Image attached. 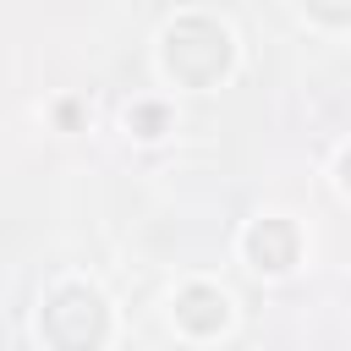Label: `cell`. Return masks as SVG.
Masks as SVG:
<instances>
[{
    "instance_id": "277c9868",
    "label": "cell",
    "mask_w": 351,
    "mask_h": 351,
    "mask_svg": "<svg viewBox=\"0 0 351 351\" xmlns=\"http://www.w3.org/2000/svg\"><path fill=\"white\" fill-rule=\"evenodd\" d=\"M247 252H252V263H258V269L280 274V269H291V263H296V230H291L285 219H258V225H252V236H247Z\"/></svg>"
},
{
    "instance_id": "3957f363",
    "label": "cell",
    "mask_w": 351,
    "mask_h": 351,
    "mask_svg": "<svg viewBox=\"0 0 351 351\" xmlns=\"http://www.w3.org/2000/svg\"><path fill=\"white\" fill-rule=\"evenodd\" d=\"M225 318H230V302L214 285H186L176 296V324L186 335H214V329H225Z\"/></svg>"
},
{
    "instance_id": "5b68a950",
    "label": "cell",
    "mask_w": 351,
    "mask_h": 351,
    "mask_svg": "<svg viewBox=\"0 0 351 351\" xmlns=\"http://www.w3.org/2000/svg\"><path fill=\"white\" fill-rule=\"evenodd\" d=\"M132 132L137 137H159L165 132V104H137L132 110Z\"/></svg>"
},
{
    "instance_id": "7a4b0ae2",
    "label": "cell",
    "mask_w": 351,
    "mask_h": 351,
    "mask_svg": "<svg viewBox=\"0 0 351 351\" xmlns=\"http://www.w3.org/2000/svg\"><path fill=\"white\" fill-rule=\"evenodd\" d=\"M44 335L60 346V351H82V346H99L104 340V302L82 285H66L55 291V302L44 307Z\"/></svg>"
},
{
    "instance_id": "52a82bcc",
    "label": "cell",
    "mask_w": 351,
    "mask_h": 351,
    "mask_svg": "<svg viewBox=\"0 0 351 351\" xmlns=\"http://www.w3.org/2000/svg\"><path fill=\"white\" fill-rule=\"evenodd\" d=\"M340 181H346V186H351V154H346V159H340Z\"/></svg>"
},
{
    "instance_id": "8992f818",
    "label": "cell",
    "mask_w": 351,
    "mask_h": 351,
    "mask_svg": "<svg viewBox=\"0 0 351 351\" xmlns=\"http://www.w3.org/2000/svg\"><path fill=\"white\" fill-rule=\"evenodd\" d=\"M307 11L324 22H351V0H307Z\"/></svg>"
},
{
    "instance_id": "6da1fadb",
    "label": "cell",
    "mask_w": 351,
    "mask_h": 351,
    "mask_svg": "<svg viewBox=\"0 0 351 351\" xmlns=\"http://www.w3.org/2000/svg\"><path fill=\"white\" fill-rule=\"evenodd\" d=\"M165 66H170L176 82H186V88L219 82L225 66H230V38H225V27H214L208 16L176 22V27L165 33Z\"/></svg>"
}]
</instances>
